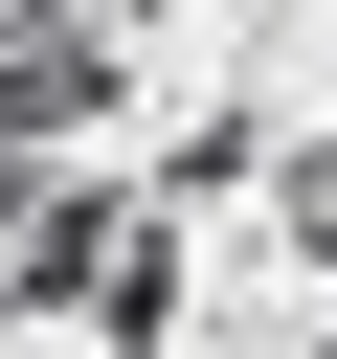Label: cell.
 <instances>
[{
    "instance_id": "obj_1",
    "label": "cell",
    "mask_w": 337,
    "mask_h": 359,
    "mask_svg": "<svg viewBox=\"0 0 337 359\" xmlns=\"http://www.w3.org/2000/svg\"><path fill=\"white\" fill-rule=\"evenodd\" d=\"M112 112V0H0V157H67Z\"/></svg>"
}]
</instances>
